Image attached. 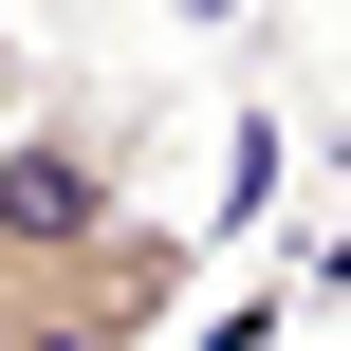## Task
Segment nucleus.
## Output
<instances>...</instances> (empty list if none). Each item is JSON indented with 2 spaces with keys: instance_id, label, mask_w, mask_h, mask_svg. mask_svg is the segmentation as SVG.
Here are the masks:
<instances>
[{
  "instance_id": "1",
  "label": "nucleus",
  "mask_w": 351,
  "mask_h": 351,
  "mask_svg": "<svg viewBox=\"0 0 351 351\" xmlns=\"http://www.w3.org/2000/svg\"><path fill=\"white\" fill-rule=\"evenodd\" d=\"M0 111H19V19H0Z\"/></svg>"
}]
</instances>
